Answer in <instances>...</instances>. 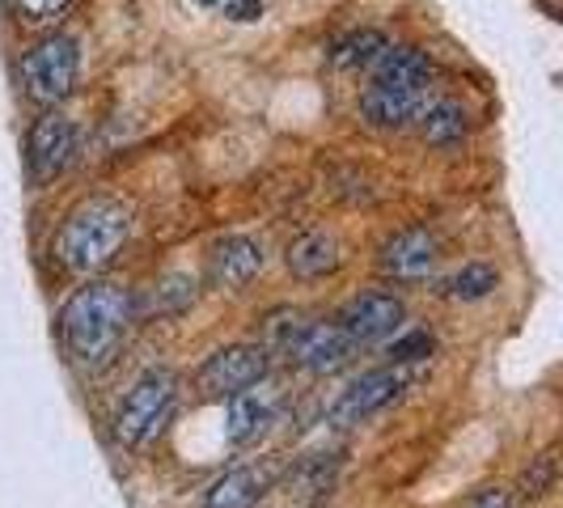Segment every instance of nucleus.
Returning <instances> with one entry per match:
<instances>
[{"label": "nucleus", "mask_w": 563, "mask_h": 508, "mask_svg": "<svg viewBox=\"0 0 563 508\" xmlns=\"http://www.w3.org/2000/svg\"><path fill=\"white\" fill-rule=\"evenodd\" d=\"M466 508H512V496H508L505 487H487V492H479Z\"/></svg>", "instance_id": "b1692460"}, {"label": "nucleus", "mask_w": 563, "mask_h": 508, "mask_svg": "<svg viewBox=\"0 0 563 508\" xmlns=\"http://www.w3.org/2000/svg\"><path fill=\"white\" fill-rule=\"evenodd\" d=\"M178 407V377L169 368H148L136 377V386L128 390L119 416H114V437L123 445H148L166 432L169 416Z\"/></svg>", "instance_id": "7ed1b4c3"}, {"label": "nucleus", "mask_w": 563, "mask_h": 508, "mask_svg": "<svg viewBox=\"0 0 563 508\" xmlns=\"http://www.w3.org/2000/svg\"><path fill=\"white\" fill-rule=\"evenodd\" d=\"M77 153H81V128H77V119L52 111L34 123V132H30V169H34L38 183L64 174V169L77 162Z\"/></svg>", "instance_id": "6e6552de"}, {"label": "nucleus", "mask_w": 563, "mask_h": 508, "mask_svg": "<svg viewBox=\"0 0 563 508\" xmlns=\"http://www.w3.org/2000/svg\"><path fill=\"white\" fill-rule=\"evenodd\" d=\"M267 347H225L217 356H208V365L199 368V386L208 398H233L254 390L263 377H267Z\"/></svg>", "instance_id": "0eeeda50"}, {"label": "nucleus", "mask_w": 563, "mask_h": 508, "mask_svg": "<svg viewBox=\"0 0 563 508\" xmlns=\"http://www.w3.org/2000/svg\"><path fill=\"white\" fill-rule=\"evenodd\" d=\"M402 390H407V373H398V368H373V373L356 377V382L335 398L331 423H335V428H356V423L382 416L386 407H395L398 398H402Z\"/></svg>", "instance_id": "39448f33"}, {"label": "nucleus", "mask_w": 563, "mask_h": 508, "mask_svg": "<svg viewBox=\"0 0 563 508\" xmlns=\"http://www.w3.org/2000/svg\"><path fill=\"white\" fill-rule=\"evenodd\" d=\"M386 34L382 30H347V34H339L335 43H331V52H327V59L335 64V68H343V73H356V68H373V59L386 52Z\"/></svg>", "instance_id": "a211bd4d"}, {"label": "nucleus", "mask_w": 563, "mask_h": 508, "mask_svg": "<svg viewBox=\"0 0 563 508\" xmlns=\"http://www.w3.org/2000/svg\"><path fill=\"white\" fill-rule=\"evenodd\" d=\"M339 242L331 233H301L292 246H288V272L297 280H318V276H331L339 267Z\"/></svg>", "instance_id": "dca6fc26"}, {"label": "nucleus", "mask_w": 563, "mask_h": 508, "mask_svg": "<svg viewBox=\"0 0 563 508\" xmlns=\"http://www.w3.org/2000/svg\"><path fill=\"white\" fill-rule=\"evenodd\" d=\"M420 111H423V93H416V89H395V85L368 81L365 93H361V114H365V123L386 128V132L416 123Z\"/></svg>", "instance_id": "f8f14e48"}, {"label": "nucleus", "mask_w": 563, "mask_h": 508, "mask_svg": "<svg viewBox=\"0 0 563 508\" xmlns=\"http://www.w3.org/2000/svg\"><path fill=\"white\" fill-rule=\"evenodd\" d=\"M64 322V339L73 347V356L85 365H98L107 361L119 339L128 335V322H132V297L123 284L98 280L85 284L68 297V306L59 313Z\"/></svg>", "instance_id": "f03ea898"}, {"label": "nucleus", "mask_w": 563, "mask_h": 508, "mask_svg": "<svg viewBox=\"0 0 563 508\" xmlns=\"http://www.w3.org/2000/svg\"><path fill=\"white\" fill-rule=\"evenodd\" d=\"M496 288H500V272L492 263H466V267H457L445 280V297L450 301H483Z\"/></svg>", "instance_id": "6ab92c4d"}, {"label": "nucleus", "mask_w": 563, "mask_h": 508, "mask_svg": "<svg viewBox=\"0 0 563 508\" xmlns=\"http://www.w3.org/2000/svg\"><path fill=\"white\" fill-rule=\"evenodd\" d=\"M276 411H280V402L267 395H258V390H246V395H233L229 398V445H238V450H246V445H258L263 437H267V428L276 423Z\"/></svg>", "instance_id": "2eb2a0df"}, {"label": "nucleus", "mask_w": 563, "mask_h": 508, "mask_svg": "<svg viewBox=\"0 0 563 508\" xmlns=\"http://www.w3.org/2000/svg\"><path fill=\"white\" fill-rule=\"evenodd\" d=\"M221 9H225L233 22H254L258 18V9H263V0H217Z\"/></svg>", "instance_id": "5701e85b"}, {"label": "nucleus", "mask_w": 563, "mask_h": 508, "mask_svg": "<svg viewBox=\"0 0 563 508\" xmlns=\"http://www.w3.org/2000/svg\"><path fill=\"white\" fill-rule=\"evenodd\" d=\"M402 322H407V306L395 292H361L339 313V327L356 343H382L395 335Z\"/></svg>", "instance_id": "1a4fd4ad"}, {"label": "nucleus", "mask_w": 563, "mask_h": 508, "mask_svg": "<svg viewBox=\"0 0 563 508\" xmlns=\"http://www.w3.org/2000/svg\"><path fill=\"white\" fill-rule=\"evenodd\" d=\"M68 4H73V0H9L13 18H18L22 26H52Z\"/></svg>", "instance_id": "412c9836"}, {"label": "nucleus", "mask_w": 563, "mask_h": 508, "mask_svg": "<svg viewBox=\"0 0 563 508\" xmlns=\"http://www.w3.org/2000/svg\"><path fill=\"white\" fill-rule=\"evenodd\" d=\"M128 238H132V208L114 196H89L68 212L52 251H56L59 267H68L77 276H93V272L111 267Z\"/></svg>", "instance_id": "f257e3e1"}, {"label": "nucleus", "mask_w": 563, "mask_h": 508, "mask_svg": "<svg viewBox=\"0 0 563 508\" xmlns=\"http://www.w3.org/2000/svg\"><path fill=\"white\" fill-rule=\"evenodd\" d=\"M560 475V457L555 453H542L538 462L526 466V475H521V496L526 500H538V496H547L551 492V483Z\"/></svg>", "instance_id": "aec40b11"}, {"label": "nucleus", "mask_w": 563, "mask_h": 508, "mask_svg": "<svg viewBox=\"0 0 563 508\" xmlns=\"http://www.w3.org/2000/svg\"><path fill=\"white\" fill-rule=\"evenodd\" d=\"M199 4H217V0H199Z\"/></svg>", "instance_id": "393cba45"}, {"label": "nucleus", "mask_w": 563, "mask_h": 508, "mask_svg": "<svg viewBox=\"0 0 563 508\" xmlns=\"http://www.w3.org/2000/svg\"><path fill=\"white\" fill-rule=\"evenodd\" d=\"M416 123H420L423 144H432V148H453V144H462L466 128H471L466 107H462V102H453V98H437V102H428Z\"/></svg>", "instance_id": "f3484780"}, {"label": "nucleus", "mask_w": 563, "mask_h": 508, "mask_svg": "<svg viewBox=\"0 0 563 508\" xmlns=\"http://www.w3.org/2000/svg\"><path fill=\"white\" fill-rule=\"evenodd\" d=\"M276 475L263 466V462H246V466H233L221 479L203 492V505L199 508H254L267 492H272Z\"/></svg>", "instance_id": "9b49d317"}, {"label": "nucleus", "mask_w": 563, "mask_h": 508, "mask_svg": "<svg viewBox=\"0 0 563 508\" xmlns=\"http://www.w3.org/2000/svg\"><path fill=\"white\" fill-rule=\"evenodd\" d=\"M373 81L377 85H395V89H416L428 93L432 81V59L423 56L420 47H407V43H386V52L373 59Z\"/></svg>", "instance_id": "ddd939ff"}, {"label": "nucleus", "mask_w": 563, "mask_h": 508, "mask_svg": "<svg viewBox=\"0 0 563 508\" xmlns=\"http://www.w3.org/2000/svg\"><path fill=\"white\" fill-rule=\"evenodd\" d=\"M22 77H26V93L34 102H43V107L64 102L81 77V43L73 34H47L22 59Z\"/></svg>", "instance_id": "20e7f679"}, {"label": "nucleus", "mask_w": 563, "mask_h": 508, "mask_svg": "<svg viewBox=\"0 0 563 508\" xmlns=\"http://www.w3.org/2000/svg\"><path fill=\"white\" fill-rule=\"evenodd\" d=\"M437 263H441V246L428 229H402L382 251V267L395 280H428L437 272Z\"/></svg>", "instance_id": "9d476101"}, {"label": "nucleus", "mask_w": 563, "mask_h": 508, "mask_svg": "<svg viewBox=\"0 0 563 508\" xmlns=\"http://www.w3.org/2000/svg\"><path fill=\"white\" fill-rule=\"evenodd\" d=\"M284 352L292 356L297 368H306L313 377H327V373H339L352 361L356 339L347 335L343 327H335V322H301Z\"/></svg>", "instance_id": "423d86ee"}, {"label": "nucleus", "mask_w": 563, "mask_h": 508, "mask_svg": "<svg viewBox=\"0 0 563 508\" xmlns=\"http://www.w3.org/2000/svg\"><path fill=\"white\" fill-rule=\"evenodd\" d=\"M390 356H395L398 365L428 361V356H437V343H432V335H428V331H407V335H402L395 347H390Z\"/></svg>", "instance_id": "4be33fe9"}, {"label": "nucleus", "mask_w": 563, "mask_h": 508, "mask_svg": "<svg viewBox=\"0 0 563 508\" xmlns=\"http://www.w3.org/2000/svg\"><path fill=\"white\" fill-rule=\"evenodd\" d=\"M263 272V246L246 238V233H233L225 242H217L212 251V284L217 288H246Z\"/></svg>", "instance_id": "4468645a"}]
</instances>
